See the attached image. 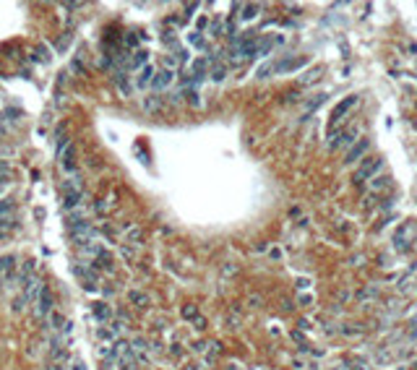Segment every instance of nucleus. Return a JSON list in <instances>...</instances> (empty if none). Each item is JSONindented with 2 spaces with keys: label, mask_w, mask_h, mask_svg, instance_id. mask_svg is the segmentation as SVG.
Masks as SVG:
<instances>
[{
  "label": "nucleus",
  "mask_w": 417,
  "mask_h": 370,
  "mask_svg": "<svg viewBox=\"0 0 417 370\" xmlns=\"http://www.w3.org/2000/svg\"><path fill=\"white\" fill-rule=\"evenodd\" d=\"M355 105H357V97H355V94H352V97H347V99H342V102H339V105H337V107H334V112H331V117H329V133H331V136H334V133H337V125L342 123V117H344V115H347V112H349V110H352V107H355Z\"/></svg>",
  "instance_id": "obj_1"
},
{
  "label": "nucleus",
  "mask_w": 417,
  "mask_h": 370,
  "mask_svg": "<svg viewBox=\"0 0 417 370\" xmlns=\"http://www.w3.org/2000/svg\"><path fill=\"white\" fill-rule=\"evenodd\" d=\"M383 167V159H381V156H370V159H365L360 164V170L355 172V183L360 185L362 180H373L376 178V172Z\"/></svg>",
  "instance_id": "obj_2"
},
{
  "label": "nucleus",
  "mask_w": 417,
  "mask_h": 370,
  "mask_svg": "<svg viewBox=\"0 0 417 370\" xmlns=\"http://www.w3.org/2000/svg\"><path fill=\"white\" fill-rule=\"evenodd\" d=\"M68 235H70V240H73V243L76 245H89V243H92V240H94V229H92V224H89V222H86V224H81V227H73V229H68Z\"/></svg>",
  "instance_id": "obj_3"
},
{
  "label": "nucleus",
  "mask_w": 417,
  "mask_h": 370,
  "mask_svg": "<svg viewBox=\"0 0 417 370\" xmlns=\"http://www.w3.org/2000/svg\"><path fill=\"white\" fill-rule=\"evenodd\" d=\"M368 149H370V141H368V138H360L357 144H352L349 149H347V154H344V164H355V162H360V156L368 154Z\"/></svg>",
  "instance_id": "obj_4"
},
{
  "label": "nucleus",
  "mask_w": 417,
  "mask_h": 370,
  "mask_svg": "<svg viewBox=\"0 0 417 370\" xmlns=\"http://www.w3.org/2000/svg\"><path fill=\"white\" fill-rule=\"evenodd\" d=\"M52 292H50V287H42V292H39V300H37V316L39 318H44V316H50L52 313Z\"/></svg>",
  "instance_id": "obj_5"
},
{
  "label": "nucleus",
  "mask_w": 417,
  "mask_h": 370,
  "mask_svg": "<svg viewBox=\"0 0 417 370\" xmlns=\"http://www.w3.org/2000/svg\"><path fill=\"white\" fill-rule=\"evenodd\" d=\"M357 136H360V128H357V125H352L349 131H342V133H339L337 141H331V149H339V146H352V144H357Z\"/></svg>",
  "instance_id": "obj_6"
},
{
  "label": "nucleus",
  "mask_w": 417,
  "mask_h": 370,
  "mask_svg": "<svg viewBox=\"0 0 417 370\" xmlns=\"http://www.w3.org/2000/svg\"><path fill=\"white\" fill-rule=\"evenodd\" d=\"M60 164H63V170H66V172L76 170V146L73 144H68V149L60 151Z\"/></svg>",
  "instance_id": "obj_7"
},
{
  "label": "nucleus",
  "mask_w": 417,
  "mask_h": 370,
  "mask_svg": "<svg viewBox=\"0 0 417 370\" xmlns=\"http://www.w3.org/2000/svg\"><path fill=\"white\" fill-rule=\"evenodd\" d=\"M13 217H16V203L13 201H8V198H3L0 201V224H11L13 222Z\"/></svg>",
  "instance_id": "obj_8"
},
{
  "label": "nucleus",
  "mask_w": 417,
  "mask_h": 370,
  "mask_svg": "<svg viewBox=\"0 0 417 370\" xmlns=\"http://www.w3.org/2000/svg\"><path fill=\"white\" fill-rule=\"evenodd\" d=\"M81 201H84V188H81V190H68L66 198H63V206L70 209V211H76L81 206Z\"/></svg>",
  "instance_id": "obj_9"
},
{
  "label": "nucleus",
  "mask_w": 417,
  "mask_h": 370,
  "mask_svg": "<svg viewBox=\"0 0 417 370\" xmlns=\"http://www.w3.org/2000/svg\"><path fill=\"white\" fill-rule=\"evenodd\" d=\"M172 78H175V73L172 71H159L157 76H154V81H151V89H165V86H170L172 84Z\"/></svg>",
  "instance_id": "obj_10"
},
{
  "label": "nucleus",
  "mask_w": 417,
  "mask_h": 370,
  "mask_svg": "<svg viewBox=\"0 0 417 370\" xmlns=\"http://www.w3.org/2000/svg\"><path fill=\"white\" fill-rule=\"evenodd\" d=\"M388 185H391V178H388V175H376V178L368 183V190L370 193H381V190H386Z\"/></svg>",
  "instance_id": "obj_11"
},
{
  "label": "nucleus",
  "mask_w": 417,
  "mask_h": 370,
  "mask_svg": "<svg viewBox=\"0 0 417 370\" xmlns=\"http://www.w3.org/2000/svg\"><path fill=\"white\" fill-rule=\"evenodd\" d=\"M146 60H149V52H143V50H139V52H136V55H133V58L128 60V68H131V71H139V68H143V66H149V63H146Z\"/></svg>",
  "instance_id": "obj_12"
},
{
  "label": "nucleus",
  "mask_w": 417,
  "mask_h": 370,
  "mask_svg": "<svg viewBox=\"0 0 417 370\" xmlns=\"http://www.w3.org/2000/svg\"><path fill=\"white\" fill-rule=\"evenodd\" d=\"M92 310H94V318H97V321H102V323L112 318V308H110V305H104V302H97Z\"/></svg>",
  "instance_id": "obj_13"
},
{
  "label": "nucleus",
  "mask_w": 417,
  "mask_h": 370,
  "mask_svg": "<svg viewBox=\"0 0 417 370\" xmlns=\"http://www.w3.org/2000/svg\"><path fill=\"white\" fill-rule=\"evenodd\" d=\"M321 73H323V68H321V66H315L313 71H308L305 76H300V84H303V86H311V84H315V81L321 78Z\"/></svg>",
  "instance_id": "obj_14"
},
{
  "label": "nucleus",
  "mask_w": 417,
  "mask_h": 370,
  "mask_svg": "<svg viewBox=\"0 0 417 370\" xmlns=\"http://www.w3.org/2000/svg\"><path fill=\"white\" fill-rule=\"evenodd\" d=\"M128 297H131V302H136V305H139V308H149V295L146 292H139V290H131L128 292Z\"/></svg>",
  "instance_id": "obj_15"
},
{
  "label": "nucleus",
  "mask_w": 417,
  "mask_h": 370,
  "mask_svg": "<svg viewBox=\"0 0 417 370\" xmlns=\"http://www.w3.org/2000/svg\"><path fill=\"white\" fill-rule=\"evenodd\" d=\"M154 76H157V73H154V68H151V66H143V68H141V76H139V81H136V84L143 89V86H149L151 81H154Z\"/></svg>",
  "instance_id": "obj_16"
},
{
  "label": "nucleus",
  "mask_w": 417,
  "mask_h": 370,
  "mask_svg": "<svg viewBox=\"0 0 417 370\" xmlns=\"http://www.w3.org/2000/svg\"><path fill=\"white\" fill-rule=\"evenodd\" d=\"M94 266H97V269H104V271H112V256H107V253L102 251V253L94 258Z\"/></svg>",
  "instance_id": "obj_17"
},
{
  "label": "nucleus",
  "mask_w": 417,
  "mask_h": 370,
  "mask_svg": "<svg viewBox=\"0 0 417 370\" xmlns=\"http://www.w3.org/2000/svg\"><path fill=\"white\" fill-rule=\"evenodd\" d=\"M323 99H326V94H315V97H313V99H311V102H308V105H305V115H303V117H308V115H311V112H313V110L321 105Z\"/></svg>",
  "instance_id": "obj_18"
},
{
  "label": "nucleus",
  "mask_w": 417,
  "mask_h": 370,
  "mask_svg": "<svg viewBox=\"0 0 417 370\" xmlns=\"http://www.w3.org/2000/svg\"><path fill=\"white\" fill-rule=\"evenodd\" d=\"M125 240H128V243H133V245H141V229H139V227L128 229V232H125Z\"/></svg>",
  "instance_id": "obj_19"
},
{
  "label": "nucleus",
  "mask_w": 417,
  "mask_h": 370,
  "mask_svg": "<svg viewBox=\"0 0 417 370\" xmlns=\"http://www.w3.org/2000/svg\"><path fill=\"white\" fill-rule=\"evenodd\" d=\"M193 73H196V81H201L206 76V60H196L193 63Z\"/></svg>",
  "instance_id": "obj_20"
},
{
  "label": "nucleus",
  "mask_w": 417,
  "mask_h": 370,
  "mask_svg": "<svg viewBox=\"0 0 417 370\" xmlns=\"http://www.w3.org/2000/svg\"><path fill=\"white\" fill-rule=\"evenodd\" d=\"M47 321L52 323V329H63V326L68 323V321H63V316H60V313H50V316H47Z\"/></svg>",
  "instance_id": "obj_21"
},
{
  "label": "nucleus",
  "mask_w": 417,
  "mask_h": 370,
  "mask_svg": "<svg viewBox=\"0 0 417 370\" xmlns=\"http://www.w3.org/2000/svg\"><path fill=\"white\" fill-rule=\"evenodd\" d=\"M271 73H274V63H266V66H261V68H258L256 76H258V78H269Z\"/></svg>",
  "instance_id": "obj_22"
},
{
  "label": "nucleus",
  "mask_w": 417,
  "mask_h": 370,
  "mask_svg": "<svg viewBox=\"0 0 417 370\" xmlns=\"http://www.w3.org/2000/svg\"><path fill=\"white\" fill-rule=\"evenodd\" d=\"M243 11H245V13H240V16L248 21V18H253V16H256V13L261 11V5H243Z\"/></svg>",
  "instance_id": "obj_23"
},
{
  "label": "nucleus",
  "mask_w": 417,
  "mask_h": 370,
  "mask_svg": "<svg viewBox=\"0 0 417 370\" xmlns=\"http://www.w3.org/2000/svg\"><path fill=\"white\" fill-rule=\"evenodd\" d=\"M224 76H227V68H224V66H216V68L211 71V81H222Z\"/></svg>",
  "instance_id": "obj_24"
},
{
  "label": "nucleus",
  "mask_w": 417,
  "mask_h": 370,
  "mask_svg": "<svg viewBox=\"0 0 417 370\" xmlns=\"http://www.w3.org/2000/svg\"><path fill=\"white\" fill-rule=\"evenodd\" d=\"M183 318H198V308H196V305H185V308H183Z\"/></svg>",
  "instance_id": "obj_25"
},
{
  "label": "nucleus",
  "mask_w": 417,
  "mask_h": 370,
  "mask_svg": "<svg viewBox=\"0 0 417 370\" xmlns=\"http://www.w3.org/2000/svg\"><path fill=\"white\" fill-rule=\"evenodd\" d=\"M13 261H16L13 256H5V258H0V271H8V269H13Z\"/></svg>",
  "instance_id": "obj_26"
},
{
  "label": "nucleus",
  "mask_w": 417,
  "mask_h": 370,
  "mask_svg": "<svg viewBox=\"0 0 417 370\" xmlns=\"http://www.w3.org/2000/svg\"><path fill=\"white\" fill-rule=\"evenodd\" d=\"M0 178H11V164H8L5 159H0Z\"/></svg>",
  "instance_id": "obj_27"
},
{
  "label": "nucleus",
  "mask_w": 417,
  "mask_h": 370,
  "mask_svg": "<svg viewBox=\"0 0 417 370\" xmlns=\"http://www.w3.org/2000/svg\"><path fill=\"white\" fill-rule=\"evenodd\" d=\"M143 110H159V99H157V97L146 99V102H143Z\"/></svg>",
  "instance_id": "obj_28"
},
{
  "label": "nucleus",
  "mask_w": 417,
  "mask_h": 370,
  "mask_svg": "<svg viewBox=\"0 0 417 370\" xmlns=\"http://www.w3.org/2000/svg\"><path fill=\"white\" fill-rule=\"evenodd\" d=\"M188 42H190V44H196V47H204V39L198 37V32H193V34H190V37H188Z\"/></svg>",
  "instance_id": "obj_29"
},
{
  "label": "nucleus",
  "mask_w": 417,
  "mask_h": 370,
  "mask_svg": "<svg viewBox=\"0 0 417 370\" xmlns=\"http://www.w3.org/2000/svg\"><path fill=\"white\" fill-rule=\"evenodd\" d=\"M125 44H128V47H136V44H139V37H136V34H125Z\"/></svg>",
  "instance_id": "obj_30"
},
{
  "label": "nucleus",
  "mask_w": 417,
  "mask_h": 370,
  "mask_svg": "<svg viewBox=\"0 0 417 370\" xmlns=\"http://www.w3.org/2000/svg\"><path fill=\"white\" fill-rule=\"evenodd\" d=\"M219 32H222V24H219V21H214V24H211V29H208V34H211V37H219Z\"/></svg>",
  "instance_id": "obj_31"
},
{
  "label": "nucleus",
  "mask_w": 417,
  "mask_h": 370,
  "mask_svg": "<svg viewBox=\"0 0 417 370\" xmlns=\"http://www.w3.org/2000/svg\"><path fill=\"white\" fill-rule=\"evenodd\" d=\"M73 271H76L78 276H84V269H81V266H76ZM89 279H94V271H86V282H89Z\"/></svg>",
  "instance_id": "obj_32"
},
{
  "label": "nucleus",
  "mask_w": 417,
  "mask_h": 370,
  "mask_svg": "<svg viewBox=\"0 0 417 370\" xmlns=\"http://www.w3.org/2000/svg\"><path fill=\"white\" fill-rule=\"evenodd\" d=\"M193 352H206V341H196V344H193Z\"/></svg>",
  "instance_id": "obj_33"
},
{
  "label": "nucleus",
  "mask_w": 417,
  "mask_h": 370,
  "mask_svg": "<svg viewBox=\"0 0 417 370\" xmlns=\"http://www.w3.org/2000/svg\"><path fill=\"white\" fill-rule=\"evenodd\" d=\"M196 329H198V331H204V329H206V318L198 316V318H196Z\"/></svg>",
  "instance_id": "obj_34"
},
{
  "label": "nucleus",
  "mask_w": 417,
  "mask_h": 370,
  "mask_svg": "<svg viewBox=\"0 0 417 370\" xmlns=\"http://www.w3.org/2000/svg\"><path fill=\"white\" fill-rule=\"evenodd\" d=\"M39 58L50 63V58H52V55H50V50H44V47H39Z\"/></svg>",
  "instance_id": "obj_35"
},
{
  "label": "nucleus",
  "mask_w": 417,
  "mask_h": 370,
  "mask_svg": "<svg viewBox=\"0 0 417 370\" xmlns=\"http://www.w3.org/2000/svg\"><path fill=\"white\" fill-rule=\"evenodd\" d=\"M123 258H125V261H133V251H131V248H123Z\"/></svg>",
  "instance_id": "obj_36"
},
{
  "label": "nucleus",
  "mask_w": 417,
  "mask_h": 370,
  "mask_svg": "<svg viewBox=\"0 0 417 370\" xmlns=\"http://www.w3.org/2000/svg\"><path fill=\"white\" fill-rule=\"evenodd\" d=\"M188 102H190V105H198V94H196V91H190V94H188Z\"/></svg>",
  "instance_id": "obj_37"
},
{
  "label": "nucleus",
  "mask_w": 417,
  "mask_h": 370,
  "mask_svg": "<svg viewBox=\"0 0 417 370\" xmlns=\"http://www.w3.org/2000/svg\"><path fill=\"white\" fill-rule=\"evenodd\" d=\"M311 302H313L311 295H303V297H300V305H311Z\"/></svg>",
  "instance_id": "obj_38"
},
{
  "label": "nucleus",
  "mask_w": 417,
  "mask_h": 370,
  "mask_svg": "<svg viewBox=\"0 0 417 370\" xmlns=\"http://www.w3.org/2000/svg\"><path fill=\"white\" fill-rule=\"evenodd\" d=\"M70 370H84V363H81V360H76V363H73V368H70Z\"/></svg>",
  "instance_id": "obj_39"
},
{
  "label": "nucleus",
  "mask_w": 417,
  "mask_h": 370,
  "mask_svg": "<svg viewBox=\"0 0 417 370\" xmlns=\"http://www.w3.org/2000/svg\"><path fill=\"white\" fill-rule=\"evenodd\" d=\"M5 183H8V180H5V178H0V185H5Z\"/></svg>",
  "instance_id": "obj_40"
},
{
  "label": "nucleus",
  "mask_w": 417,
  "mask_h": 370,
  "mask_svg": "<svg viewBox=\"0 0 417 370\" xmlns=\"http://www.w3.org/2000/svg\"><path fill=\"white\" fill-rule=\"evenodd\" d=\"M3 188H5V185H0V193H3Z\"/></svg>",
  "instance_id": "obj_41"
}]
</instances>
